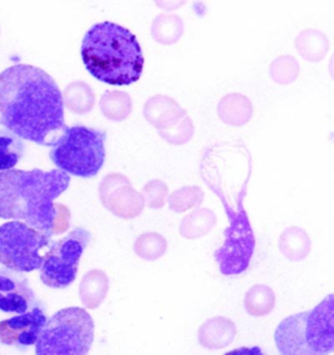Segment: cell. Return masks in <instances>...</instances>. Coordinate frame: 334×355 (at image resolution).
Listing matches in <instances>:
<instances>
[{
	"instance_id": "cell-1",
	"label": "cell",
	"mask_w": 334,
	"mask_h": 355,
	"mask_svg": "<svg viewBox=\"0 0 334 355\" xmlns=\"http://www.w3.org/2000/svg\"><path fill=\"white\" fill-rule=\"evenodd\" d=\"M0 125L21 140L53 146L68 127L63 94L44 69L16 64L0 73Z\"/></svg>"
},
{
	"instance_id": "cell-2",
	"label": "cell",
	"mask_w": 334,
	"mask_h": 355,
	"mask_svg": "<svg viewBox=\"0 0 334 355\" xmlns=\"http://www.w3.org/2000/svg\"><path fill=\"white\" fill-rule=\"evenodd\" d=\"M71 178L62 170H10L0 173V218L24 221L47 238L66 232L71 214L56 204Z\"/></svg>"
},
{
	"instance_id": "cell-3",
	"label": "cell",
	"mask_w": 334,
	"mask_h": 355,
	"mask_svg": "<svg viewBox=\"0 0 334 355\" xmlns=\"http://www.w3.org/2000/svg\"><path fill=\"white\" fill-rule=\"evenodd\" d=\"M81 58L93 78L115 87L139 81L144 69L136 35L115 22H98L90 28L81 44Z\"/></svg>"
},
{
	"instance_id": "cell-4",
	"label": "cell",
	"mask_w": 334,
	"mask_h": 355,
	"mask_svg": "<svg viewBox=\"0 0 334 355\" xmlns=\"http://www.w3.org/2000/svg\"><path fill=\"white\" fill-rule=\"evenodd\" d=\"M106 132L85 125L67 128L51 146L50 158L59 170L80 178L96 177L106 158Z\"/></svg>"
},
{
	"instance_id": "cell-5",
	"label": "cell",
	"mask_w": 334,
	"mask_h": 355,
	"mask_svg": "<svg viewBox=\"0 0 334 355\" xmlns=\"http://www.w3.org/2000/svg\"><path fill=\"white\" fill-rule=\"evenodd\" d=\"M94 340V322L81 307L58 311L35 343V355H88Z\"/></svg>"
},
{
	"instance_id": "cell-6",
	"label": "cell",
	"mask_w": 334,
	"mask_h": 355,
	"mask_svg": "<svg viewBox=\"0 0 334 355\" xmlns=\"http://www.w3.org/2000/svg\"><path fill=\"white\" fill-rule=\"evenodd\" d=\"M222 201L230 223L225 232V242L214 252V259L223 276H236L248 269L255 251L256 239L242 199L238 201L236 211L226 202V200Z\"/></svg>"
},
{
	"instance_id": "cell-7",
	"label": "cell",
	"mask_w": 334,
	"mask_h": 355,
	"mask_svg": "<svg viewBox=\"0 0 334 355\" xmlns=\"http://www.w3.org/2000/svg\"><path fill=\"white\" fill-rule=\"evenodd\" d=\"M50 244V238L29 225L11 221L0 226V264L16 272L41 269V250Z\"/></svg>"
},
{
	"instance_id": "cell-8",
	"label": "cell",
	"mask_w": 334,
	"mask_h": 355,
	"mask_svg": "<svg viewBox=\"0 0 334 355\" xmlns=\"http://www.w3.org/2000/svg\"><path fill=\"white\" fill-rule=\"evenodd\" d=\"M90 241L91 235L88 230L76 227L50 245L39 269V277L46 286L64 288L73 284L78 277V261Z\"/></svg>"
},
{
	"instance_id": "cell-9",
	"label": "cell",
	"mask_w": 334,
	"mask_h": 355,
	"mask_svg": "<svg viewBox=\"0 0 334 355\" xmlns=\"http://www.w3.org/2000/svg\"><path fill=\"white\" fill-rule=\"evenodd\" d=\"M100 198L105 208L124 220L136 218L144 211L141 192L132 189L131 182L123 174L112 173L100 182Z\"/></svg>"
},
{
	"instance_id": "cell-10",
	"label": "cell",
	"mask_w": 334,
	"mask_h": 355,
	"mask_svg": "<svg viewBox=\"0 0 334 355\" xmlns=\"http://www.w3.org/2000/svg\"><path fill=\"white\" fill-rule=\"evenodd\" d=\"M304 338L312 353H334V294H329L316 307L306 311Z\"/></svg>"
},
{
	"instance_id": "cell-11",
	"label": "cell",
	"mask_w": 334,
	"mask_h": 355,
	"mask_svg": "<svg viewBox=\"0 0 334 355\" xmlns=\"http://www.w3.org/2000/svg\"><path fill=\"white\" fill-rule=\"evenodd\" d=\"M39 304L23 272L0 269V311L23 315Z\"/></svg>"
},
{
	"instance_id": "cell-12",
	"label": "cell",
	"mask_w": 334,
	"mask_h": 355,
	"mask_svg": "<svg viewBox=\"0 0 334 355\" xmlns=\"http://www.w3.org/2000/svg\"><path fill=\"white\" fill-rule=\"evenodd\" d=\"M47 318L44 304L32 311L0 322V343L7 346L29 347L37 343Z\"/></svg>"
},
{
	"instance_id": "cell-13",
	"label": "cell",
	"mask_w": 334,
	"mask_h": 355,
	"mask_svg": "<svg viewBox=\"0 0 334 355\" xmlns=\"http://www.w3.org/2000/svg\"><path fill=\"white\" fill-rule=\"evenodd\" d=\"M187 115V111L168 96L157 94L145 102L144 118L158 133L173 131Z\"/></svg>"
},
{
	"instance_id": "cell-14",
	"label": "cell",
	"mask_w": 334,
	"mask_h": 355,
	"mask_svg": "<svg viewBox=\"0 0 334 355\" xmlns=\"http://www.w3.org/2000/svg\"><path fill=\"white\" fill-rule=\"evenodd\" d=\"M306 312L291 315L279 322L274 341L281 355H317L312 353L304 338Z\"/></svg>"
},
{
	"instance_id": "cell-15",
	"label": "cell",
	"mask_w": 334,
	"mask_h": 355,
	"mask_svg": "<svg viewBox=\"0 0 334 355\" xmlns=\"http://www.w3.org/2000/svg\"><path fill=\"white\" fill-rule=\"evenodd\" d=\"M236 327L230 319L222 316L212 318L204 322L199 329V343L209 350H220L234 341Z\"/></svg>"
},
{
	"instance_id": "cell-16",
	"label": "cell",
	"mask_w": 334,
	"mask_h": 355,
	"mask_svg": "<svg viewBox=\"0 0 334 355\" xmlns=\"http://www.w3.org/2000/svg\"><path fill=\"white\" fill-rule=\"evenodd\" d=\"M217 112L225 124L231 127H242L251 121L254 106L248 97L240 93H230L220 101Z\"/></svg>"
},
{
	"instance_id": "cell-17",
	"label": "cell",
	"mask_w": 334,
	"mask_h": 355,
	"mask_svg": "<svg viewBox=\"0 0 334 355\" xmlns=\"http://www.w3.org/2000/svg\"><path fill=\"white\" fill-rule=\"evenodd\" d=\"M110 288L109 277L105 272L94 269L88 272L80 284V300L90 310L100 307Z\"/></svg>"
},
{
	"instance_id": "cell-18",
	"label": "cell",
	"mask_w": 334,
	"mask_h": 355,
	"mask_svg": "<svg viewBox=\"0 0 334 355\" xmlns=\"http://www.w3.org/2000/svg\"><path fill=\"white\" fill-rule=\"evenodd\" d=\"M299 55L308 62H322L329 51V40L322 31L304 29L295 38Z\"/></svg>"
},
{
	"instance_id": "cell-19",
	"label": "cell",
	"mask_w": 334,
	"mask_h": 355,
	"mask_svg": "<svg viewBox=\"0 0 334 355\" xmlns=\"http://www.w3.org/2000/svg\"><path fill=\"white\" fill-rule=\"evenodd\" d=\"M279 251L291 261H301L311 252V239L306 230L290 226L279 236Z\"/></svg>"
},
{
	"instance_id": "cell-20",
	"label": "cell",
	"mask_w": 334,
	"mask_h": 355,
	"mask_svg": "<svg viewBox=\"0 0 334 355\" xmlns=\"http://www.w3.org/2000/svg\"><path fill=\"white\" fill-rule=\"evenodd\" d=\"M184 33V22L178 15L161 13L152 22L150 34L159 44L171 46L177 44Z\"/></svg>"
},
{
	"instance_id": "cell-21",
	"label": "cell",
	"mask_w": 334,
	"mask_h": 355,
	"mask_svg": "<svg viewBox=\"0 0 334 355\" xmlns=\"http://www.w3.org/2000/svg\"><path fill=\"white\" fill-rule=\"evenodd\" d=\"M217 225V216L208 208L191 211L180 222V235L186 239H199L212 232Z\"/></svg>"
},
{
	"instance_id": "cell-22",
	"label": "cell",
	"mask_w": 334,
	"mask_h": 355,
	"mask_svg": "<svg viewBox=\"0 0 334 355\" xmlns=\"http://www.w3.org/2000/svg\"><path fill=\"white\" fill-rule=\"evenodd\" d=\"M100 109L105 118L114 122H123L132 112V98L125 92L107 90L100 97Z\"/></svg>"
},
{
	"instance_id": "cell-23",
	"label": "cell",
	"mask_w": 334,
	"mask_h": 355,
	"mask_svg": "<svg viewBox=\"0 0 334 355\" xmlns=\"http://www.w3.org/2000/svg\"><path fill=\"white\" fill-rule=\"evenodd\" d=\"M63 103L72 112L87 114L93 109L96 103V96L93 89L87 83L75 81L69 84L63 92Z\"/></svg>"
},
{
	"instance_id": "cell-24",
	"label": "cell",
	"mask_w": 334,
	"mask_h": 355,
	"mask_svg": "<svg viewBox=\"0 0 334 355\" xmlns=\"http://www.w3.org/2000/svg\"><path fill=\"white\" fill-rule=\"evenodd\" d=\"M276 306L274 291L267 285H255L247 291L245 309L251 316H267Z\"/></svg>"
},
{
	"instance_id": "cell-25",
	"label": "cell",
	"mask_w": 334,
	"mask_h": 355,
	"mask_svg": "<svg viewBox=\"0 0 334 355\" xmlns=\"http://www.w3.org/2000/svg\"><path fill=\"white\" fill-rule=\"evenodd\" d=\"M25 144L20 137L10 132L0 131V173L10 171L23 158Z\"/></svg>"
},
{
	"instance_id": "cell-26",
	"label": "cell",
	"mask_w": 334,
	"mask_h": 355,
	"mask_svg": "<svg viewBox=\"0 0 334 355\" xmlns=\"http://www.w3.org/2000/svg\"><path fill=\"white\" fill-rule=\"evenodd\" d=\"M166 239L158 233L143 234L134 244V254L146 261L158 260L166 254Z\"/></svg>"
},
{
	"instance_id": "cell-27",
	"label": "cell",
	"mask_w": 334,
	"mask_h": 355,
	"mask_svg": "<svg viewBox=\"0 0 334 355\" xmlns=\"http://www.w3.org/2000/svg\"><path fill=\"white\" fill-rule=\"evenodd\" d=\"M299 63L291 55H281L272 62L269 75L279 85H290L299 78Z\"/></svg>"
},
{
	"instance_id": "cell-28",
	"label": "cell",
	"mask_w": 334,
	"mask_h": 355,
	"mask_svg": "<svg viewBox=\"0 0 334 355\" xmlns=\"http://www.w3.org/2000/svg\"><path fill=\"white\" fill-rule=\"evenodd\" d=\"M204 200V191L197 186H184L174 191L168 196V207L171 211L177 213L190 211L199 207Z\"/></svg>"
},
{
	"instance_id": "cell-29",
	"label": "cell",
	"mask_w": 334,
	"mask_h": 355,
	"mask_svg": "<svg viewBox=\"0 0 334 355\" xmlns=\"http://www.w3.org/2000/svg\"><path fill=\"white\" fill-rule=\"evenodd\" d=\"M141 195L144 198L145 204L149 208L159 209L167 202L168 187L165 182L153 179L145 184L144 189H141Z\"/></svg>"
},
{
	"instance_id": "cell-30",
	"label": "cell",
	"mask_w": 334,
	"mask_h": 355,
	"mask_svg": "<svg viewBox=\"0 0 334 355\" xmlns=\"http://www.w3.org/2000/svg\"><path fill=\"white\" fill-rule=\"evenodd\" d=\"M195 127L190 116L187 115L178 127H175L173 131L166 133H158L164 140H166L168 144L183 145L187 144L191 139L193 137Z\"/></svg>"
},
{
	"instance_id": "cell-31",
	"label": "cell",
	"mask_w": 334,
	"mask_h": 355,
	"mask_svg": "<svg viewBox=\"0 0 334 355\" xmlns=\"http://www.w3.org/2000/svg\"><path fill=\"white\" fill-rule=\"evenodd\" d=\"M225 355H265L263 350L258 346H252V347H239L231 350Z\"/></svg>"
},
{
	"instance_id": "cell-32",
	"label": "cell",
	"mask_w": 334,
	"mask_h": 355,
	"mask_svg": "<svg viewBox=\"0 0 334 355\" xmlns=\"http://www.w3.org/2000/svg\"><path fill=\"white\" fill-rule=\"evenodd\" d=\"M328 71H329V75L332 76L334 80V54L331 56V60H329V66H328Z\"/></svg>"
}]
</instances>
